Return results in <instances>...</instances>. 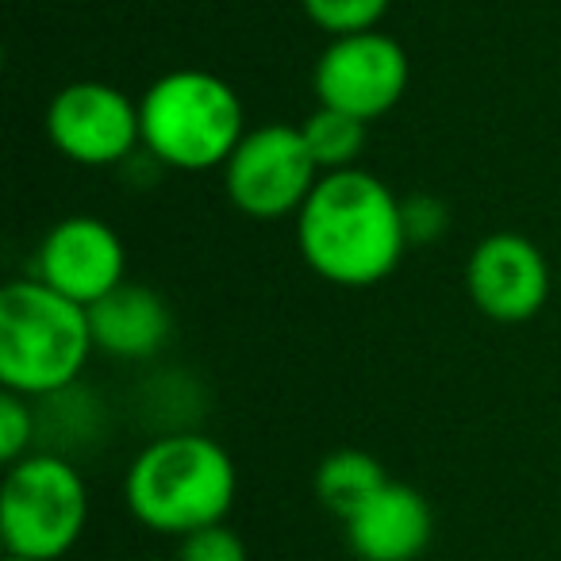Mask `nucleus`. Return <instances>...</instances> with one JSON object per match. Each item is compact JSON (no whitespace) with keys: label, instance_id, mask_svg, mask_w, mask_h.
Wrapping results in <instances>:
<instances>
[{"label":"nucleus","instance_id":"obj_1","mask_svg":"<svg viewBox=\"0 0 561 561\" xmlns=\"http://www.w3.org/2000/svg\"><path fill=\"white\" fill-rule=\"evenodd\" d=\"M297 247L308 270L328 285H381L408 250L397 193L358 165L323 173L297 216Z\"/></svg>","mask_w":561,"mask_h":561},{"label":"nucleus","instance_id":"obj_2","mask_svg":"<svg viewBox=\"0 0 561 561\" xmlns=\"http://www.w3.org/2000/svg\"><path fill=\"white\" fill-rule=\"evenodd\" d=\"M239 492L234 461L201 431H165L135 454L124 477L127 512L154 535L185 538L227 523Z\"/></svg>","mask_w":561,"mask_h":561},{"label":"nucleus","instance_id":"obj_3","mask_svg":"<svg viewBox=\"0 0 561 561\" xmlns=\"http://www.w3.org/2000/svg\"><path fill=\"white\" fill-rule=\"evenodd\" d=\"M89 308L24 277L0 293V385L9 392L62 397L93 354Z\"/></svg>","mask_w":561,"mask_h":561},{"label":"nucleus","instance_id":"obj_4","mask_svg":"<svg viewBox=\"0 0 561 561\" xmlns=\"http://www.w3.org/2000/svg\"><path fill=\"white\" fill-rule=\"evenodd\" d=\"M142 147L170 170L227 165L247 135V108L219 73L170 70L139 96Z\"/></svg>","mask_w":561,"mask_h":561},{"label":"nucleus","instance_id":"obj_5","mask_svg":"<svg viewBox=\"0 0 561 561\" xmlns=\"http://www.w3.org/2000/svg\"><path fill=\"white\" fill-rule=\"evenodd\" d=\"M89 523L85 477L62 454H27L0 489V542L12 558L62 561Z\"/></svg>","mask_w":561,"mask_h":561},{"label":"nucleus","instance_id":"obj_6","mask_svg":"<svg viewBox=\"0 0 561 561\" xmlns=\"http://www.w3.org/2000/svg\"><path fill=\"white\" fill-rule=\"evenodd\" d=\"M320 178L323 173L308 150L305 135L289 124L250 127L224 165L227 201L242 216L265 219V224L300 216Z\"/></svg>","mask_w":561,"mask_h":561},{"label":"nucleus","instance_id":"obj_7","mask_svg":"<svg viewBox=\"0 0 561 561\" xmlns=\"http://www.w3.org/2000/svg\"><path fill=\"white\" fill-rule=\"evenodd\" d=\"M408 50L385 32H358L331 39L312 73L316 96L323 108L374 124L392 112L408 93Z\"/></svg>","mask_w":561,"mask_h":561},{"label":"nucleus","instance_id":"obj_8","mask_svg":"<svg viewBox=\"0 0 561 561\" xmlns=\"http://www.w3.org/2000/svg\"><path fill=\"white\" fill-rule=\"evenodd\" d=\"M47 139L62 158L89 170L119 165L142 142L139 101L108 81H73L47 104Z\"/></svg>","mask_w":561,"mask_h":561},{"label":"nucleus","instance_id":"obj_9","mask_svg":"<svg viewBox=\"0 0 561 561\" xmlns=\"http://www.w3.org/2000/svg\"><path fill=\"white\" fill-rule=\"evenodd\" d=\"M466 289L477 312L496 323H527L550 297L546 254L515 231L484 234L466 265Z\"/></svg>","mask_w":561,"mask_h":561},{"label":"nucleus","instance_id":"obj_10","mask_svg":"<svg viewBox=\"0 0 561 561\" xmlns=\"http://www.w3.org/2000/svg\"><path fill=\"white\" fill-rule=\"evenodd\" d=\"M127 250L104 219L66 216L47 231L39 247V280L73 305L93 308L124 285Z\"/></svg>","mask_w":561,"mask_h":561},{"label":"nucleus","instance_id":"obj_11","mask_svg":"<svg viewBox=\"0 0 561 561\" xmlns=\"http://www.w3.org/2000/svg\"><path fill=\"white\" fill-rule=\"evenodd\" d=\"M343 527L358 561H420L435 538V512L420 489L389 481Z\"/></svg>","mask_w":561,"mask_h":561},{"label":"nucleus","instance_id":"obj_12","mask_svg":"<svg viewBox=\"0 0 561 561\" xmlns=\"http://www.w3.org/2000/svg\"><path fill=\"white\" fill-rule=\"evenodd\" d=\"M89 323H93L96 351L127 362L154 358L170 343L173 331L170 305L154 289L131 285V280H124L119 289H112L104 300H96L89 308Z\"/></svg>","mask_w":561,"mask_h":561},{"label":"nucleus","instance_id":"obj_13","mask_svg":"<svg viewBox=\"0 0 561 561\" xmlns=\"http://www.w3.org/2000/svg\"><path fill=\"white\" fill-rule=\"evenodd\" d=\"M389 484L385 466L366 450H335L316 469V500L328 507L335 519H351L362 504L377 496Z\"/></svg>","mask_w":561,"mask_h":561},{"label":"nucleus","instance_id":"obj_14","mask_svg":"<svg viewBox=\"0 0 561 561\" xmlns=\"http://www.w3.org/2000/svg\"><path fill=\"white\" fill-rule=\"evenodd\" d=\"M366 127L369 124H362V119L320 104L312 116H305L300 135H305L320 173H339V170H354V162L362 158V150H366Z\"/></svg>","mask_w":561,"mask_h":561},{"label":"nucleus","instance_id":"obj_15","mask_svg":"<svg viewBox=\"0 0 561 561\" xmlns=\"http://www.w3.org/2000/svg\"><path fill=\"white\" fill-rule=\"evenodd\" d=\"M320 32H328L331 39L358 32H377L381 16L389 12V0H300Z\"/></svg>","mask_w":561,"mask_h":561},{"label":"nucleus","instance_id":"obj_16","mask_svg":"<svg viewBox=\"0 0 561 561\" xmlns=\"http://www.w3.org/2000/svg\"><path fill=\"white\" fill-rule=\"evenodd\" d=\"M35 408L20 392H0V461L4 466H16L32 454L35 443Z\"/></svg>","mask_w":561,"mask_h":561},{"label":"nucleus","instance_id":"obj_17","mask_svg":"<svg viewBox=\"0 0 561 561\" xmlns=\"http://www.w3.org/2000/svg\"><path fill=\"white\" fill-rule=\"evenodd\" d=\"M173 561H250V550L234 527L211 523V527L193 530V535L181 538Z\"/></svg>","mask_w":561,"mask_h":561},{"label":"nucleus","instance_id":"obj_18","mask_svg":"<svg viewBox=\"0 0 561 561\" xmlns=\"http://www.w3.org/2000/svg\"><path fill=\"white\" fill-rule=\"evenodd\" d=\"M400 211H404V231H408V247L412 242H435L443 239L446 231V204L435 201V196H404L400 201Z\"/></svg>","mask_w":561,"mask_h":561},{"label":"nucleus","instance_id":"obj_19","mask_svg":"<svg viewBox=\"0 0 561 561\" xmlns=\"http://www.w3.org/2000/svg\"><path fill=\"white\" fill-rule=\"evenodd\" d=\"M4 561H32V558H12V553H4Z\"/></svg>","mask_w":561,"mask_h":561},{"label":"nucleus","instance_id":"obj_20","mask_svg":"<svg viewBox=\"0 0 561 561\" xmlns=\"http://www.w3.org/2000/svg\"><path fill=\"white\" fill-rule=\"evenodd\" d=\"M142 561H150V558H142Z\"/></svg>","mask_w":561,"mask_h":561}]
</instances>
